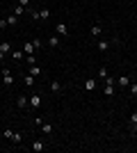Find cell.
<instances>
[{"mask_svg": "<svg viewBox=\"0 0 137 153\" xmlns=\"http://www.w3.org/2000/svg\"><path fill=\"white\" fill-rule=\"evenodd\" d=\"M0 73H2V82H5L7 87H9V85H14V76H12V71H9V69H2Z\"/></svg>", "mask_w": 137, "mask_h": 153, "instance_id": "cell-1", "label": "cell"}, {"mask_svg": "<svg viewBox=\"0 0 137 153\" xmlns=\"http://www.w3.org/2000/svg\"><path fill=\"white\" fill-rule=\"evenodd\" d=\"M30 108H32V110H39L41 108V96L39 94H32V96H30Z\"/></svg>", "mask_w": 137, "mask_h": 153, "instance_id": "cell-2", "label": "cell"}, {"mask_svg": "<svg viewBox=\"0 0 137 153\" xmlns=\"http://www.w3.org/2000/svg\"><path fill=\"white\" fill-rule=\"evenodd\" d=\"M32 151H34V153H41V151H46V142H41V140H34V142H32Z\"/></svg>", "mask_w": 137, "mask_h": 153, "instance_id": "cell-3", "label": "cell"}, {"mask_svg": "<svg viewBox=\"0 0 137 153\" xmlns=\"http://www.w3.org/2000/svg\"><path fill=\"white\" fill-rule=\"evenodd\" d=\"M16 105H19L21 110H25L27 105H30V98H27V96H19V98H16Z\"/></svg>", "mask_w": 137, "mask_h": 153, "instance_id": "cell-4", "label": "cell"}, {"mask_svg": "<svg viewBox=\"0 0 137 153\" xmlns=\"http://www.w3.org/2000/svg\"><path fill=\"white\" fill-rule=\"evenodd\" d=\"M85 89L87 91H94V89H96V80H94V78H87V80H85Z\"/></svg>", "mask_w": 137, "mask_h": 153, "instance_id": "cell-5", "label": "cell"}, {"mask_svg": "<svg viewBox=\"0 0 137 153\" xmlns=\"http://www.w3.org/2000/svg\"><path fill=\"white\" fill-rule=\"evenodd\" d=\"M50 91L53 94H59V91H62V82H59V80H53L50 82Z\"/></svg>", "mask_w": 137, "mask_h": 153, "instance_id": "cell-6", "label": "cell"}, {"mask_svg": "<svg viewBox=\"0 0 137 153\" xmlns=\"http://www.w3.org/2000/svg\"><path fill=\"white\" fill-rule=\"evenodd\" d=\"M55 30H57V34H69V25H66V23H57Z\"/></svg>", "mask_w": 137, "mask_h": 153, "instance_id": "cell-7", "label": "cell"}, {"mask_svg": "<svg viewBox=\"0 0 137 153\" xmlns=\"http://www.w3.org/2000/svg\"><path fill=\"white\" fill-rule=\"evenodd\" d=\"M0 51L5 53V55H12V44H9V41H2V44H0Z\"/></svg>", "mask_w": 137, "mask_h": 153, "instance_id": "cell-8", "label": "cell"}, {"mask_svg": "<svg viewBox=\"0 0 137 153\" xmlns=\"http://www.w3.org/2000/svg\"><path fill=\"white\" fill-rule=\"evenodd\" d=\"M32 51H34V44L32 41H25V44H23V53H25V55H32Z\"/></svg>", "mask_w": 137, "mask_h": 153, "instance_id": "cell-9", "label": "cell"}, {"mask_svg": "<svg viewBox=\"0 0 137 153\" xmlns=\"http://www.w3.org/2000/svg\"><path fill=\"white\" fill-rule=\"evenodd\" d=\"M107 48H110V41H105V39H101V41H98V51H101V53H105Z\"/></svg>", "mask_w": 137, "mask_h": 153, "instance_id": "cell-10", "label": "cell"}, {"mask_svg": "<svg viewBox=\"0 0 137 153\" xmlns=\"http://www.w3.org/2000/svg\"><path fill=\"white\" fill-rule=\"evenodd\" d=\"M117 82H119V85H121V87H124V89H126V87L130 85V78H128V76H121V78H119V80H117Z\"/></svg>", "mask_w": 137, "mask_h": 153, "instance_id": "cell-11", "label": "cell"}, {"mask_svg": "<svg viewBox=\"0 0 137 153\" xmlns=\"http://www.w3.org/2000/svg\"><path fill=\"white\" fill-rule=\"evenodd\" d=\"M25 9H27V7H23V5H16V7H14V14H16V16H23V14H25Z\"/></svg>", "mask_w": 137, "mask_h": 153, "instance_id": "cell-12", "label": "cell"}, {"mask_svg": "<svg viewBox=\"0 0 137 153\" xmlns=\"http://www.w3.org/2000/svg\"><path fill=\"white\" fill-rule=\"evenodd\" d=\"M12 57L16 59V62H19V59H23V57H25V53H23V51H12Z\"/></svg>", "mask_w": 137, "mask_h": 153, "instance_id": "cell-13", "label": "cell"}, {"mask_svg": "<svg viewBox=\"0 0 137 153\" xmlns=\"http://www.w3.org/2000/svg\"><path fill=\"white\" fill-rule=\"evenodd\" d=\"M12 142H14V144H21V142H23V135L14 130V135H12Z\"/></svg>", "mask_w": 137, "mask_h": 153, "instance_id": "cell-14", "label": "cell"}, {"mask_svg": "<svg viewBox=\"0 0 137 153\" xmlns=\"http://www.w3.org/2000/svg\"><path fill=\"white\" fill-rule=\"evenodd\" d=\"M41 133H44V135H50V133H53L50 123H41Z\"/></svg>", "mask_w": 137, "mask_h": 153, "instance_id": "cell-15", "label": "cell"}, {"mask_svg": "<svg viewBox=\"0 0 137 153\" xmlns=\"http://www.w3.org/2000/svg\"><path fill=\"white\" fill-rule=\"evenodd\" d=\"M130 128L133 133H137V114H130Z\"/></svg>", "mask_w": 137, "mask_h": 153, "instance_id": "cell-16", "label": "cell"}, {"mask_svg": "<svg viewBox=\"0 0 137 153\" xmlns=\"http://www.w3.org/2000/svg\"><path fill=\"white\" fill-rule=\"evenodd\" d=\"M48 44H50V48H57V46H59V37H50V39H48Z\"/></svg>", "mask_w": 137, "mask_h": 153, "instance_id": "cell-17", "label": "cell"}, {"mask_svg": "<svg viewBox=\"0 0 137 153\" xmlns=\"http://www.w3.org/2000/svg\"><path fill=\"white\" fill-rule=\"evenodd\" d=\"M7 23H9V25H16V23H19V16H16V14L7 16Z\"/></svg>", "mask_w": 137, "mask_h": 153, "instance_id": "cell-18", "label": "cell"}, {"mask_svg": "<svg viewBox=\"0 0 137 153\" xmlns=\"http://www.w3.org/2000/svg\"><path fill=\"white\" fill-rule=\"evenodd\" d=\"M30 73H32V76L37 78V76H39V73H41V69H39V66H37V64H32V66H30Z\"/></svg>", "mask_w": 137, "mask_h": 153, "instance_id": "cell-19", "label": "cell"}, {"mask_svg": "<svg viewBox=\"0 0 137 153\" xmlns=\"http://www.w3.org/2000/svg\"><path fill=\"white\" fill-rule=\"evenodd\" d=\"M105 96H114V85H105Z\"/></svg>", "mask_w": 137, "mask_h": 153, "instance_id": "cell-20", "label": "cell"}, {"mask_svg": "<svg viewBox=\"0 0 137 153\" xmlns=\"http://www.w3.org/2000/svg\"><path fill=\"white\" fill-rule=\"evenodd\" d=\"M98 34H101V25H91V37H98Z\"/></svg>", "mask_w": 137, "mask_h": 153, "instance_id": "cell-21", "label": "cell"}, {"mask_svg": "<svg viewBox=\"0 0 137 153\" xmlns=\"http://www.w3.org/2000/svg\"><path fill=\"white\" fill-rule=\"evenodd\" d=\"M107 76H110V73H107V69H105V66H103V69H98V78H101V80H105Z\"/></svg>", "mask_w": 137, "mask_h": 153, "instance_id": "cell-22", "label": "cell"}, {"mask_svg": "<svg viewBox=\"0 0 137 153\" xmlns=\"http://www.w3.org/2000/svg\"><path fill=\"white\" fill-rule=\"evenodd\" d=\"M128 91H130L133 96H137V82H130V85H128Z\"/></svg>", "mask_w": 137, "mask_h": 153, "instance_id": "cell-23", "label": "cell"}, {"mask_svg": "<svg viewBox=\"0 0 137 153\" xmlns=\"http://www.w3.org/2000/svg\"><path fill=\"white\" fill-rule=\"evenodd\" d=\"M34 85V76H25V87H32Z\"/></svg>", "mask_w": 137, "mask_h": 153, "instance_id": "cell-24", "label": "cell"}, {"mask_svg": "<svg viewBox=\"0 0 137 153\" xmlns=\"http://www.w3.org/2000/svg\"><path fill=\"white\" fill-rule=\"evenodd\" d=\"M2 135H5L7 140H12V135H14V130H12V128H5V130H2Z\"/></svg>", "mask_w": 137, "mask_h": 153, "instance_id": "cell-25", "label": "cell"}, {"mask_svg": "<svg viewBox=\"0 0 137 153\" xmlns=\"http://www.w3.org/2000/svg\"><path fill=\"white\" fill-rule=\"evenodd\" d=\"M41 19H50V9H41Z\"/></svg>", "mask_w": 137, "mask_h": 153, "instance_id": "cell-26", "label": "cell"}, {"mask_svg": "<svg viewBox=\"0 0 137 153\" xmlns=\"http://www.w3.org/2000/svg\"><path fill=\"white\" fill-rule=\"evenodd\" d=\"M27 57V64H30V66H32V64H37V57H34V55H25Z\"/></svg>", "mask_w": 137, "mask_h": 153, "instance_id": "cell-27", "label": "cell"}, {"mask_svg": "<svg viewBox=\"0 0 137 153\" xmlns=\"http://www.w3.org/2000/svg\"><path fill=\"white\" fill-rule=\"evenodd\" d=\"M7 25H9V23H7V19H0V30H5Z\"/></svg>", "mask_w": 137, "mask_h": 153, "instance_id": "cell-28", "label": "cell"}, {"mask_svg": "<svg viewBox=\"0 0 137 153\" xmlns=\"http://www.w3.org/2000/svg\"><path fill=\"white\" fill-rule=\"evenodd\" d=\"M103 82H105V85H114V78H112V76H107V78L103 80Z\"/></svg>", "mask_w": 137, "mask_h": 153, "instance_id": "cell-29", "label": "cell"}, {"mask_svg": "<svg viewBox=\"0 0 137 153\" xmlns=\"http://www.w3.org/2000/svg\"><path fill=\"white\" fill-rule=\"evenodd\" d=\"M19 5H23V7H27V5H30V0H19Z\"/></svg>", "mask_w": 137, "mask_h": 153, "instance_id": "cell-30", "label": "cell"}, {"mask_svg": "<svg viewBox=\"0 0 137 153\" xmlns=\"http://www.w3.org/2000/svg\"><path fill=\"white\" fill-rule=\"evenodd\" d=\"M2 59H5V53H2V51H0V62H2Z\"/></svg>", "mask_w": 137, "mask_h": 153, "instance_id": "cell-31", "label": "cell"}]
</instances>
